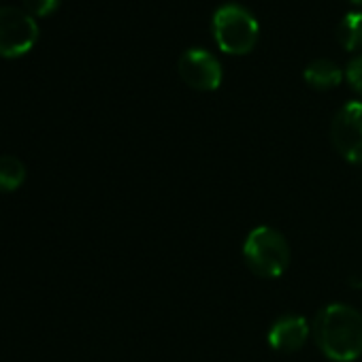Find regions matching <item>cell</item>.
<instances>
[{
	"label": "cell",
	"instance_id": "8fae6325",
	"mask_svg": "<svg viewBox=\"0 0 362 362\" xmlns=\"http://www.w3.org/2000/svg\"><path fill=\"white\" fill-rule=\"evenodd\" d=\"M345 79H347L349 88H351L356 94L362 96V54L356 56V58L347 64V69H345Z\"/></svg>",
	"mask_w": 362,
	"mask_h": 362
},
{
	"label": "cell",
	"instance_id": "6da1fadb",
	"mask_svg": "<svg viewBox=\"0 0 362 362\" xmlns=\"http://www.w3.org/2000/svg\"><path fill=\"white\" fill-rule=\"evenodd\" d=\"M315 347L332 362H354L362 356V313L345 303L322 307L311 324Z\"/></svg>",
	"mask_w": 362,
	"mask_h": 362
},
{
	"label": "cell",
	"instance_id": "277c9868",
	"mask_svg": "<svg viewBox=\"0 0 362 362\" xmlns=\"http://www.w3.org/2000/svg\"><path fill=\"white\" fill-rule=\"evenodd\" d=\"M39 39L35 16L20 7H0V56L20 58L28 54Z\"/></svg>",
	"mask_w": 362,
	"mask_h": 362
},
{
	"label": "cell",
	"instance_id": "30bf717a",
	"mask_svg": "<svg viewBox=\"0 0 362 362\" xmlns=\"http://www.w3.org/2000/svg\"><path fill=\"white\" fill-rule=\"evenodd\" d=\"M26 179V166L16 156H0V192L18 190Z\"/></svg>",
	"mask_w": 362,
	"mask_h": 362
},
{
	"label": "cell",
	"instance_id": "8992f818",
	"mask_svg": "<svg viewBox=\"0 0 362 362\" xmlns=\"http://www.w3.org/2000/svg\"><path fill=\"white\" fill-rule=\"evenodd\" d=\"M179 77L197 92H214L222 83V64L207 49H188L177 62Z\"/></svg>",
	"mask_w": 362,
	"mask_h": 362
},
{
	"label": "cell",
	"instance_id": "52a82bcc",
	"mask_svg": "<svg viewBox=\"0 0 362 362\" xmlns=\"http://www.w3.org/2000/svg\"><path fill=\"white\" fill-rule=\"evenodd\" d=\"M311 326L303 315L286 313L277 317L269 330V345L279 354H294L305 347Z\"/></svg>",
	"mask_w": 362,
	"mask_h": 362
},
{
	"label": "cell",
	"instance_id": "7a4b0ae2",
	"mask_svg": "<svg viewBox=\"0 0 362 362\" xmlns=\"http://www.w3.org/2000/svg\"><path fill=\"white\" fill-rule=\"evenodd\" d=\"M243 260L254 275L262 279H277L290 267V245L279 230L258 226L245 237Z\"/></svg>",
	"mask_w": 362,
	"mask_h": 362
},
{
	"label": "cell",
	"instance_id": "ba28073f",
	"mask_svg": "<svg viewBox=\"0 0 362 362\" xmlns=\"http://www.w3.org/2000/svg\"><path fill=\"white\" fill-rule=\"evenodd\" d=\"M307 86H311L313 90H332L343 81V71L339 64H334L332 60H313L305 73H303Z\"/></svg>",
	"mask_w": 362,
	"mask_h": 362
},
{
	"label": "cell",
	"instance_id": "4fadbf2b",
	"mask_svg": "<svg viewBox=\"0 0 362 362\" xmlns=\"http://www.w3.org/2000/svg\"><path fill=\"white\" fill-rule=\"evenodd\" d=\"M351 5H358V7H362V0H349Z\"/></svg>",
	"mask_w": 362,
	"mask_h": 362
},
{
	"label": "cell",
	"instance_id": "3957f363",
	"mask_svg": "<svg viewBox=\"0 0 362 362\" xmlns=\"http://www.w3.org/2000/svg\"><path fill=\"white\" fill-rule=\"evenodd\" d=\"M214 39L224 54L245 56L258 45V20L241 5H222L214 13Z\"/></svg>",
	"mask_w": 362,
	"mask_h": 362
},
{
	"label": "cell",
	"instance_id": "9c48e42d",
	"mask_svg": "<svg viewBox=\"0 0 362 362\" xmlns=\"http://www.w3.org/2000/svg\"><path fill=\"white\" fill-rule=\"evenodd\" d=\"M337 41L345 52L362 49V13H347L337 26Z\"/></svg>",
	"mask_w": 362,
	"mask_h": 362
},
{
	"label": "cell",
	"instance_id": "5b68a950",
	"mask_svg": "<svg viewBox=\"0 0 362 362\" xmlns=\"http://www.w3.org/2000/svg\"><path fill=\"white\" fill-rule=\"evenodd\" d=\"M330 139L343 160L362 164V100L347 103L337 111L330 124Z\"/></svg>",
	"mask_w": 362,
	"mask_h": 362
},
{
	"label": "cell",
	"instance_id": "7c38bea8",
	"mask_svg": "<svg viewBox=\"0 0 362 362\" xmlns=\"http://www.w3.org/2000/svg\"><path fill=\"white\" fill-rule=\"evenodd\" d=\"M60 0H24V9L30 16H49L58 9Z\"/></svg>",
	"mask_w": 362,
	"mask_h": 362
}]
</instances>
